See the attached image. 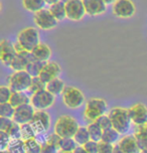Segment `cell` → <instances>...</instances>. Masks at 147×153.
Instances as JSON below:
<instances>
[{"label":"cell","mask_w":147,"mask_h":153,"mask_svg":"<svg viewBox=\"0 0 147 153\" xmlns=\"http://www.w3.org/2000/svg\"><path fill=\"white\" fill-rule=\"evenodd\" d=\"M73 153H88V151H87V150L85 149V147H84V146L78 145V147L75 150H74Z\"/></svg>","instance_id":"45"},{"label":"cell","mask_w":147,"mask_h":153,"mask_svg":"<svg viewBox=\"0 0 147 153\" xmlns=\"http://www.w3.org/2000/svg\"><path fill=\"white\" fill-rule=\"evenodd\" d=\"M86 13L91 16L101 15L106 12L107 5L102 0H83Z\"/></svg>","instance_id":"16"},{"label":"cell","mask_w":147,"mask_h":153,"mask_svg":"<svg viewBox=\"0 0 147 153\" xmlns=\"http://www.w3.org/2000/svg\"><path fill=\"white\" fill-rule=\"evenodd\" d=\"M45 88H47V84H45L39 76H35V78H32L31 85H30V87H29L28 91L29 93H31V95H33L37 92L45 90Z\"/></svg>","instance_id":"31"},{"label":"cell","mask_w":147,"mask_h":153,"mask_svg":"<svg viewBox=\"0 0 147 153\" xmlns=\"http://www.w3.org/2000/svg\"><path fill=\"white\" fill-rule=\"evenodd\" d=\"M54 104V96L50 94L47 89L31 95L30 105L35 111H45Z\"/></svg>","instance_id":"7"},{"label":"cell","mask_w":147,"mask_h":153,"mask_svg":"<svg viewBox=\"0 0 147 153\" xmlns=\"http://www.w3.org/2000/svg\"><path fill=\"white\" fill-rule=\"evenodd\" d=\"M119 147L124 153H140L141 150L138 146L137 140L134 135H126L118 142Z\"/></svg>","instance_id":"17"},{"label":"cell","mask_w":147,"mask_h":153,"mask_svg":"<svg viewBox=\"0 0 147 153\" xmlns=\"http://www.w3.org/2000/svg\"><path fill=\"white\" fill-rule=\"evenodd\" d=\"M140 153H147V150H143V151H141Z\"/></svg>","instance_id":"51"},{"label":"cell","mask_w":147,"mask_h":153,"mask_svg":"<svg viewBox=\"0 0 147 153\" xmlns=\"http://www.w3.org/2000/svg\"><path fill=\"white\" fill-rule=\"evenodd\" d=\"M112 12L119 18H130L135 14L136 7L131 0H117L113 4Z\"/></svg>","instance_id":"9"},{"label":"cell","mask_w":147,"mask_h":153,"mask_svg":"<svg viewBox=\"0 0 147 153\" xmlns=\"http://www.w3.org/2000/svg\"><path fill=\"white\" fill-rule=\"evenodd\" d=\"M33 59V56L30 51H26V53L16 54L13 62L10 65V68L14 71V72H20V71H26V68L28 64Z\"/></svg>","instance_id":"18"},{"label":"cell","mask_w":147,"mask_h":153,"mask_svg":"<svg viewBox=\"0 0 147 153\" xmlns=\"http://www.w3.org/2000/svg\"><path fill=\"white\" fill-rule=\"evenodd\" d=\"M30 124L36 134L47 132L50 126V114L47 111H35Z\"/></svg>","instance_id":"11"},{"label":"cell","mask_w":147,"mask_h":153,"mask_svg":"<svg viewBox=\"0 0 147 153\" xmlns=\"http://www.w3.org/2000/svg\"><path fill=\"white\" fill-rule=\"evenodd\" d=\"M48 10L51 12V14L53 15V17L58 21L64 20L65 18H67V10H66V2H56L53 5H50Z\"/></svg>","instance_id":"20"},{"label":"cell","mask_w":147,"mask_h":153,"mask_svg":"<svg viewBox=\"0 0 147 153\" xmlns=\"http://www.w3.org/2000/svg\"><path fill=\"white\" fill-rule=\"evenodd\" d=\"M9 103L14 108H17L19 106L25 105V104H30V99L23 92H13Z\"/></svg>","instance_id":"23"},{"label":"cell","mask_w":147,"mask_h":153,"mask_svg":"<svg viewBox=\"0 0 147 153\" xmlns=\"http://www.w3.org/2000/svg\"><path fill=\"white\" fill-rule=\"evenodd\" d=\"M128 110L132 124L135 126H143L147 124V107L144 104H135Z\"/></svg>","instance_id":"13"},{"label":"cell","mask_w":147,"mask_h":153,"mask_svg":"<svg viewBox=\"0 0 147 153\" xmlns=\"http://www.w3.org/2000/svg\"><path fill=\"white\" fill-rule=\"evenodd\" d=\"M74 139H75V141L77 142L78 145H80V146H84L85 144L88 143V142L91 140L88 128L83 127V126L79 127L77 133H76L75 136H74Z\"/></svg>","instance_id":"25"},{"label":"cell","mask_w":147,"mask_h":153,"mask_svg":"<svg viewBox=\"0 0 147 153\" xmlns=\"http://www.w3.org/2000/svg\"><path fill=\"white\" fill-rule=\"evenodd\" d=\"M8 135L11 137V139H21V130H20V125L15 123L14 121L12 122V124L10 125L9 128L4 131Z\"/></svg>","instance_id":"35"},{"label":"cell","mask_w":147,"mask_h":153,"mask_svg":"<svg viewBox=\"0 0 147 153\" xmlns=\"http://www.w3.org/2000/svg\"><path fill=\"white\" fill-rule=\"evenodd\" d=\"M16 56V51L14 45L11 42L3 39L0 43V59L5 65L10 67L14 57Z\"/></svg>","instance_id":"15"},{"label":"cell","mask_w":147,"mask_h":153,"mask_svg":"<svg viewBox=\"0 0 147 153\" xmlns=\"http://www.w3.org/2000/svg\"><path fill=\"white\" fill-rule=\"evenodd\" d=\"M40 153H59V152H58V148H56L54 146L45 142V143L42 144V151H40Z\"/></svg>","instance_id":"43"},{"label":"cell","mask_w":147,"mask_h":153,"mask_svg":"<svg viewBox=\"0 0 147 153\" xmlns=\"http://www.w3.org/2000/svg\"><path fill=\"white\" fill-rule=\"evenodd\" d=\"M145 127H146V130H147V124L145 125Z\"/></svg>","instance_id":"52"},{"label":"cell","mask_w":147,"mask_h":153,"mask_svg":"<svg viewBox=\"0 0 147 153\" xmlns=\"http://www.w3.org/2000/svg\"><path fill=\"white\" fill-rule=\"evenodd\" d=\"M64 104L70 109H78L85 103V96L80 89L68 86L62 92Z\"/></svg>","instance_id":"5"},{"label":"cell","mask_w":147,"mask_h":153,"mask_svg":"<svg viewBox=\"0 0 147 153\" xmlns=\"http://www.w3.org/2000/svg\"><path fill=\"white\" fill-rule=\"evenodd\" d=\"M61 72L62 69L59 64H56L54 62H48L43 65L42 71L39 75V78L45 84H48L54 80V79L59 78V76L61 75Z\"/></svg>","instance_id":"14"},{"label":"cell","mask_w":147,"mask_h":153,"mask_svg":"<svg viewBox=\"0 0 147 153\" xmlns=\"http://www.w3.org/2000/svg\"><path fill=\"white\" fill-rule=\"evenodd\" d=\"M133 135L135 136L138 146H139L141 151L147 150V130L145 125H143V126H136V129Z\"/></svg>","instance_id":"21"},{"label":"cell","mask_w":147,"mask_h":153,"mask_svg":"<svg viewBox=\"0 0 147 153\" xmlns=\"http://www.w3.org/2000/svg\"><path fill=\"white\" fill-rule=\"evenodd\" d=\"M45 62L36 61V59H32V61L29 62L28 65L26 68V72L30 75L32 78H35V76H39L40 73L42 71V68L45 65Z\"/></svg>","instance_id":"28"},{"label":"cell","mask_w":147,"mask_h":153,"mask_svg":"<svg viewBox=\"0 0 147 153\" xmlns=\"http://www.w3.org/2000/svg\"><path fill=\"white\" fill-rule=\"evenodd\" d=\"M31 81L32 76L26 71L14 72L8 78V87H10L13 92L28 91Z\"/></svg>","instance_id":"4"},{"label":"cell","mask_w":147,"mask_h":153,"mask_svg":"<svg viewBox=\"0 0 147 153\" xmlns=\"http://www.w3.org/2000/svg\"><path fill=\"white\" fill-rule=\"evenodd\" d=\"M108 109V104L106 100L101 98H91L86 102L85 111H84V119L90 123H95L101 116L105 115Z\"/></svg>","instance_id":"2"},{"label":"cell","mask_w":147,"mask_h":153,"mask_svg":"<svg viewBox=\"0 0 147 153\" xmlns=\"http://www.w3.org/2000/svg\"><path fill=\"white\" fill-rule=\"evenodd\" d=\"M14 112L15 108L9 102L0 104V117L12 119L13 116H14Z\"/></svg>","instance_id":"33"},{"label":"cell","mask_w":147,"mask_h":153,"mask_svg":"<svg viewBox=\"0 0 147 153\" xmlns=\"http://www.w3.org/2000/svg\"><path fill=\"white\" fill-rule=\"evenodd\" d=\"M96 123H97L98 125H99L101 128H102L103 131L113 128L112 121H111L110 117H109V115H106V114L103 115V116H101L100 118L96 121Z\"/></svg>","instance_id":"37"},{"label":"cell","mask_w":147,"mask_h":153,"mask_svg":"<svg viewBox=\"0 0 147 153\" xmlns=\"http://www.w3.org/2000/svg\"><path fill=\"white\" fill-rule=\"evenodd\" d=\"M34 113L35 109L32 107L30 104H25V105L15 108L14 116H13L12 120L19 125L28 124V123L31 122V120L34 116Z\"/></svg>","instance_id":"12"},{"label":"cell","mask_w":147,"mask_h":153,"mask_svg":"<svg viewBox=\"0 0 147 153\" xmlns=\"http://www.w3.org/2000/svg\"><path fill=\"white\" fill-rule=\"evenodd\" d=\"M102 1L104 2L106 5H109V4H114L117 0H102Z\"/></svg>","instance_id":"48"},{"label":"cell","mask_w":147,"mask_h":153,"mask_svg":"<svg viewBox=\"0 0 147 153\" xmlns=\"http://www.w3.org/2000/svg\"><path fill=\"white\" fill-rule=\"evenodd\" d=\"M59 153H73V152H66V151H61V150H59Z\"/></svg>","instance_id":"50"},{"label":"cell","mask_w":147,"mask_h":153,"mask_svg":"<svg viewBox=\"0 0 147 153\" xmlns=\"http://www.w3.org/2000/svg\"><path fill=\"white\" fill-rule=\"evenodd\" d=\"M79 124L74 117L69 115H62L56 120L54 124V133L62 138H71L75 136L79 129Z\"/></svg>","instance_id":"3"},{"label":"cell","mask_w":147,"mask_h":153,"mask_svg":"<svg viewBox=\"0 0 147 153\" xmlns=\"http://www.w3.org/2000/svg\"><path fill=\"white\" fill-rule=\"evenodd\" d=\"M120 135L121 134L116 131L114 128H111V129L105 130L103 132V137H102V141L106 142V143H110L113 144V145H116L117 142L120 141Z\"/></svg>","instance_id":"26"},{"label":"cell","mask_w":147,"mask_h":153,"mask_svg":"<svg viewBox=\"0 0 147 153\" xmlns=\"http://www.w3.org/2000/svg\"><path fill=\"white\" fill-rule=\"evenodd\" d=\"M67 18L72 21H79L86 14L83 0H69L66 1Z\"/></svg>","instance_id":"10"},{"label":"cell","mask_w":147,"mask_h":153,"mask_svg":"<svg viewBox=\"0 0 147 153\" xmlns=\"http://www.w3.org/2000/svg\"><path fill=\"white\" fill-rule=\"evenodd\" d=\"M13 45H14V48H15V51H16V54H20V53H26V50L23 48L22 45H20L18 42H16L13 43Z\"/></svg>","instance_id":"44"},{"label":"cell","mask_w":147,"mask_h":153,"mask_svg":"<svg viewBox=\"0 0 147 153\" xmlns=\"http://www.w3.org/2000/svg\"><path fill=\"white\" fill-rule=\"evenodd\" d=\"M12 94L13 91L10 89V87H6V86L0 87V104L9 102Z\"/></svg>","instance_id":"36"},{"label":"cell","mask_w":147,"mask_h":153,"mask_svg":"<svg viewBox=\"0 0 147 153\" xmlns=\"http://www.w3.org/2000/svg\"><path fill=\"white\" fill-rule=\"evenodd\" d=\"M7 150L10 153H26L24 140L22 139H12Z\"/></svg>","instance_id":"29"},{"label":"cell","mask_w":147,"mask_h":153,"mask_svg":"<svg viewBox=\"0 0 147 153\" xmlns=\"http://www.w3.org/2000/svg\"><path fill=\"white\" fill-rule=\"evenodd\" d=\"M114 146L113 144L101 141L99 142V153H113Z\"/></svg>","instance_id":"41"},{"label":"cell","mask_w":147,"mask_h":153,"mask_svg":"<svg viewBox=\"0 0 147 153\" xmlns=\"http://www.w3.org/2000/svg\"><path fill=\"white\" fill-rule=\"evenodd\" d=\"M34 23L42 30H50L56 26L59 21L53 17L48 9H42L33 14Z\"/></svg>","instance_id":"8"},{"label":"cell","mask_w":147,"mask_h":153,"mask_svg":"<svg viewBox=\"0 0 147 153\" xmlns=\"http://www.w3.org/2000/svg\"><path fill=\"white\" fill-rule=\"evenodd\" d=\"M66 1H69V0H66Z\"/></svg>","instance_id":"53"},{"label":"cell","mask_w":147,"mask_h":153,"mask_svg":"<svg viewBox=\"0 0 147 153\" xmlns=\"http://www.w3.org/2000/svg\"><path fill=\"white\" fill-rule=\"evenodd\" d=\"M87 128H88L90 137H91L92 141H96V142L102 141L103 132H104V131L102 130V128H101L96 122H95V123H90V124H88Z\"/></svg>","instance_id":"27"},{"label":"cell","mask_w":147,"mask_h":153,"mask_svg":"<svg viewBox=\"0 0 147 153\" xmlns=\"http://www.w3.org/2000/svg\"><path fill=\"white\" fill-rule=\"evenodd\" d=\"M20 130H21V139H22V140L25 141V140H28V139L35 138L36 132L34 131L33 127L31 126L30 123L20 125Z\"/></svg>","instance_id":"34"},{"label":"cell","mask_w":147,"mask_h":153,"mask_svg":"<svg viewBox=\"0 0 147 153\" xmlns=\"http://www.w3.org/2000/svg\"><path fill=\"white\" fill-rule=\"evenodd\" d=\"M11 137L9 135L4 132V131H0V150L1 151H4V150H7L8 146L11 143Z\"/></svg>","instance_id":"38"},{"label":"cell","mask_w":147,"mask_h":153,"mask_svg":"<svg viewBox=\"0 0 147 153\" xmlns=\"http://www.w3.org/2000/svg\"><path fill=\"white\" fill-rule=\"evenodd\" d=\"M109 117L112 121L113 128L120 134H125L129 131L132 121L129 115V110L126 108L114 107L109 111Z\"/></svg>","instance_id":"1"},{"label":"cell","mask_w":147,"mask_h":153,"mask_svg":"<svg viewBox=\"0 0 147 153\" xmlns=\"http://www.w3.org/2000/svg\"><path fill=\"white\" fill-rule=\"evenodd\" d=\"M45 3H47V4L53 5V4H54V3H56V2L62 1V0H45Z\"/></svg>","instance_id":"47"},{"label":"cell","mask_w":147,"mask_h":153,"mask_svg":"<svg viewBox=\"0 0 147 153\" xmlns=\"http://www.w3.org/2000/svg\"><path fill=\"white\" fill-rule=\"evenodd\" d=\"M23 7L29 12H37L42 9H45V0H22Z\"/></svg>","instance_id":"24"},{"label":"cell","mask_w":147,"mask_h":153,"mask_svg":"<svg viewBox=\"0 0 147 153\" xmlns=\"http://www.w3.org/2000/svg\"><path fill=\"white\" fill-rule=\"evenodd\" d=\"M0 153H10V152L8 151V150H4V151H1Z\"/></svg>","instance_id":"49"},{"label":"cell","mask_w":147,"mask_h":153,"mask_svg":"<svg viewBox=\"0 0 147 153\" xmlns=\"http://www.w3.org/2000/svg\"><path fill=\"white\" fill-rule=\"evenodd\" d=\"M62 137L59 136L56 133H51L48 136L47 138V143L50 144V145L54 146L56 148L59 149V145H61V141H62Z\"/></svg>","instance_id":"39"},{"label":"cell","mask_w":147,"mask_h":153,"mask_svg":"<svg viewBox=\"0 0 147 153\" xmlns=\"http://www.w3.org/2000/svg\"><path fill=\"white\" fill-rule=\"evenodd\" d=\"M77 147L78 144L73 137L62 138L61 141V145H59V150L66 152H74V150L77 148Z\"/></svg>","instance_id":"30"},{"label":"cell","mask_w":147,"mask_h":153,"mask_svg":"<svg viewBox=\"0 0 147 153\" xmlns=\"http://www.w3.org/2000/svg\"><path fill=\"white\" fill-rule=\"evenodd\" d=\"M24 144H25L26 153H40V151H42V144H39V141L35 138L25 140Z\"/></svg>","instance_id":"32"},{"label":"cell","mask_w":147,"mask_h":153,"mask_svg":"<svg viewBox=\"0 0 147 153\" xmlns=\"http://www.w3.org/2000/svg\"><path fill=\"white\" fill-rule=\"evenodd\" d=\"M66 85H65V82L61 80L59 78H56L53 80L50 83L47 84V89L48 92L50 93V94H53L54 97L58 95H61L62 94V92H64L65 88H66Z\"/></svg>","instance_id":"22"},{"label":"cell","mask_w":147,"mask_h":153,"mask_svg":"<svg viewBox=\"0 0 147 153\" xmlns=\"http://www.w3.org/2000/svg\"><path fill=\"white\" fill-rule=\"evenodd\" d=\"M88 153H99V142L90 140L88 143L84 145Z\"/></svg>","instance_id":"40"},{"label":"cell","mask_w":147,"mask_h":153,"mask_svg":"<svg viewBox=\"0 0 147 153\" xmlns=\"http://www.w3.org/2000/svg\"><path fill=\"white\" fill-rule=\"evenodd\" d=\"M12 122H13L12 119L0 117V131H6L9 128L10 125L12 124Z\"/></svg>","instance_id":"42"},{"label":"cell","mask_w":147,"mask_h":153,"mask_svg":"<svg viewBox=\"0 0 147 153\" xmlns=\"http://www.w3.org/2000/svg\"><path fill=\"white\" fill-rule=\"evenodd\" d=\"M113 153H124L123 151H122V149L119 147L118 144H116L115 146H114V150H113Z\"/></svg>","instance_id":"46"},{"label":"cell","mask_w":147,"mask_h":153,"mask_svg":"<svg viewBox=\"0 0 147 153\" xmlns=\"http://www.w3.org/2000/svg\"><path fill=\"white\" fill-rule=\"evenodd\" d=\"M17 42L23 46L27 51H33L39 42V33L34 27H26L23 28L17 35Z\"/></svg>","instance_id":"6"},{"label":"cell","mask_w":147,"mask_h":153,"mask_svg":"<svg viewBox=\"0 0 147 153\" xmlns=\"http://www.w3.org/2000/svg\"><path fill=\"white\" fill-rule=\"evenodd\" d=\"M31 54L33 59H36V61L48 62L51 56V50L48 45L43 42H39L31 51Z\"/></svg>","instance_id":"19"}]
</instances>
